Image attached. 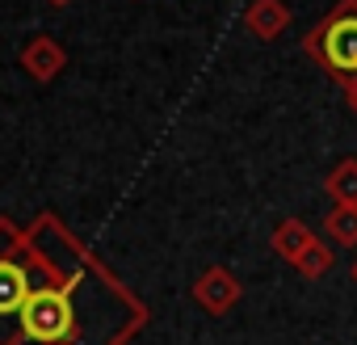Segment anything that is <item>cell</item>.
<instances>
[{
	"label": "cell",
	"instance_id": "6da1fadb",
	"mask_svg": "<svg viewBox=\"0 0 357 345\" xmlns=\"http://www.w3.org/2000/svg\"><path fill=\"white\" fill-rule=\"evenodd\" d=\"M303 47L336 80H353L357 76V0H340V5L307 34Z\"/></svg>",
	"mask_w": 357,
	"mask_h": 345
},
{
	"label": "cell",
	"instance_id": "7a4b0ae2",
	"mask_svg": "<svg viewBox=\"0 0 357 345\" xmlns=\"http://www.w3.org/2000/svg\"><path fill=\"white\" fill-rule=\"evenodd\" d=\"M190 295H194V303H198L202 311H211V316H227V311L240 303L244 286H240V278H236L227 265H211V270L198 274V282L190 286Z\"/></svg>",
	"mask_w": 357,
	"mask_h": 345
},
{
	"label": "cell",
	"instance_id": "3957f363",
	"mask_svg": "<svg viewBox=\"0 0 357 345\" xmlns=\"http://www.w3.org/2000/svg\"><path fill=\"white\" fill-rule=\"evenodd\" d=\"M22 68L38 80V85H51L63 68H68V51L55 43V38H30L26 43V51H22Z\"/></svg>",
	"mask_w": 357,
	"mask_h": 345
},
{
	"label": "cell",
	"instance_id": "277c9868",
	"mask_svg": "<svg viewBox=\"0 0 357 345\" xmlns=\"http://www.w3.org/2000/svg\"><path fill=\"white\" fill-rule=\"evenodd\" d=\"M315 240H319V236H315V232H311L303 219H282V223L273 228V236H269L273 253H278L282 261H290V265H294V261H298V257H303V253L315 244Z\"/></svg>",
	"mask_w": 357,
	"mask_h": 345
},
{
	"label": "cell",
	"instance_id": "5b68a950",
	"mask_svg": "<svg viewBox=\"0 0 357 345\" xmlns=\"http://www.w3.org/2000/svg\"><path fill=\"white\" fill-rule=\"evenodd\" d=\"M244 22H248V30L257 34V38H278L286 26H290V9L282 5V0H252L248 5V13H244Z\"/></svg>",
	"mask_w": 357,
	"mask_h": 345
},
{
	"label": "cell",
	"instance_id": "8992f818",
	"mask_svg": "<svg viewBox=\"0 0 357 345\" xmlns=\"http://www.w3.org/2000/svg\"><path fill=\"white\" fill-rule=\"evenodd\" d=\"M324 190L332 194V203H336V207H357V160H353V156H349V160H340V164L328 172Z\"/></svg>",
	"mask_w": 357,
	"mask_h": 345
},
{
	"label": "cell",
	"instance_id": "52a82bcc",
	"mask_svg": "<svg viewBox=\"0 0 357 345\" xmlns=\"http://www.w3.org/2000/svg\"><path fill=\"white\" fill-rule=\"evenodd\" d=\"M328 236L344 249H357V207H332L328 219H324Z\"/></svg>",
	"mask_w": 357,
	"mask_h": 345
},
{
	"label": "cell",
	"instance_id": "ba28073f",
	"mask_svg": "<svg viewBox=\"0 0 357 345\" xmlns=\"http://www.w3.org/2000/svg\"><path fill=\"white\" fill-rule=\"evenodd\" d=\"M332 261H336V257H332V249H328L324 240H315V244L294 261V270H298L303 278H324V274L332 270Z\"/></svg>",
	"mask_w": 357,
	"mask_h": 345
},
{
	"label": "cell",
	"instance_id": "9c48e42d",
	"mask_svg": "<svg viewBox=\"0 0 357 345\" xmlns=\"http://www.w3.org/2000/svg\"><path fill=\"white\" fill-rule=\"evenodd\" d=\"M344 97H349V105H353V114H357V76L344 80Z\"/></svg>",
	"mask_w": 357,
	"mask_h": 345
},
{
	"label": "cell",
	"instance_id": "30bf717a",
	"mask_svg": "<svg viewBox=\"0 0 357 345\" xmlns=\"http://www.w3.org/2000/svg\"><path fill=\"white\" fill-rule=\"evenodd\" d=\"M349 278H353V286H357V261H353V270H349Z\"/></svg>",
	"mask_w": 357,
	"mask_h": 345
},
{
	"label": "cell",
	"instance_id": "8fae6325",
	"mask_svg": "<svg viewBox=\"0 0 357 345\" xmlns=\"http://www.w3.org/2000/svg\"><path fill=\"white\" fill-rule=\"evenodd\" d=\"M51 5H72V0H51Z\"/></svg>",
	"mask_w": 357,
	"mask_h": 345
}]
</instances>
